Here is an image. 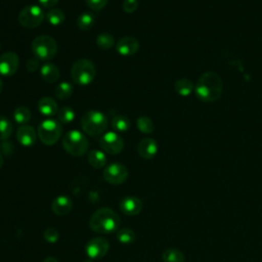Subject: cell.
I'll use <instances>...</instances> for the list:
<instances>
[{
  "label": "cell",
  "instance_id": "cell-1",
  "mask_svg": "<svg viewBox=\"0 0 262 262\" xmlns=\"http://www.w3.org/2000/svg\"><path fill=\"white\" fill-rule=\"evenodd\" d=\"M222 80L220 76L212 71L204 73L198 80L194 87L195 95L204 102H214L222 94Z\"/></svg>",
  "mask_w": 262,
  "mask_h": 262
},
{
  "label": "cell",
  "instance_id": "cell-2",
  "mask_svg": "<svg viewBox=\"0 0 262 262\" xmlns=\"http://www.w3.org/2000/svg\"><path fill=\"white\" fill-rule=\"evenodd\" d=\"M120 225V216L111 208L96 210L89 219V227L97 233L115 232Z\"/></svg>",
  "mask_w": 262,
  "mask_h": 262
},
{
  "label": "cell",
  "instance_id": "cell-3",
  "mask_svg": "<svg viewBox=\"0 0 262 262\" xmlns=\"http://www.w3.org/2000/svg\"><path fill=\"white\" fill-rule=\"evenodd\" d=\"M106 116L99 111H88L81 119V127L87 135H99L107 128Z\"/></svg>",
  "mask_w": 262,
  "mask_h": 262
},
{
  "label": "cell",
  "instance_id": "cell-4",
  "mask_svg": "<svg viewBox=\"0 0 262 262\" xmlns=\"http://www.w3.org/2000/svg\"><path fill=\"white\" fill-rule=\"evenodd\" d=\"M95 66L86 58L78 59L74 62L71 69V78L73 82L80 86L89 85L95 78Z\"/></svg>",
  "mask_w": 262,
  "mask_h": 262
},
{
  "label": "cell",
  "instance_id": "cell-5",
  "mask_svg": "<svg viewBox=\"0 0 262 262\" xmlns=\"http://www.w3.org/2000/svg\"><path fill=\"white\" fill-rule=\"evenodd\" d=\"M61 143L64 150L74 157L83 156L89 147L88 139L78 130H71L67 132L62 137Z\"/></svg>",
  "mask_w": 262,
  "mask_h": 262
},
{
  "label": "cell",
  "instance_id": "cell-6",
  "mask_svg": "<svg viewBox=\"0 0 262 262\" xmlns=\"http://www.w3.org/2000/svg\"><path fill=\"white\" fill-rule=\"evenodd\" d=\"M31 47L34 55L40 60H49L54 57L57 52L56 41L48 35L36 37L33 40Z\"/></svg>",
  "mask_w": 262,
  "mask_h": 262
},
{
  "label": "cell",
  "instance_id": "cell-7",
  "mask_svg": "<svg viewBox=\"0 0 262 262\" xmlns=\"http://www.w3.org/2000/svg\"><path fill=\"white\" fill-rule=\"evenodd\" d=\"M61 126L57 120L46 119L41 122L38 127V136L42 143L46 145L55 144L61 136Z\"/></svg>",
  "mask_w": 262,
  "mask_h": 262
},
{
  "label": "cell",
  "instance_id": "cell-8",
  "mask_svg": "<svg viewBox=\"0 0 262 262\" xmlns=\"http://www.w3.org/2000/svg\"><path fill=\"white\" fill-rule=\"evenodd\" d=\"M45 14L42 8L38 5L31 4L24 7L18 14L19 24L28 29H33L42 24L44 20Z\"/></svg>",
  "mask_w": 262,
  "mask_h": 262
},
{
  "label": "cell",
  "instance_id": "cell-9",
  "mask_svg": "<svg viewBox=\"0 0 262 262\" xmlns=\"http://www.w3.org/2000/svg\"><path fill=\"white\" fill-rule=\"evenodd\" d=\"M103 178L111 184H121L128 177L127 168L121 163H112L107 165L103 170Z\"/></svg>",
  "mask_w": 262,
  "mask_h": 262
},
{
  "label": "cell",
  "instance_id": "cell-10",
  "mask_svg": "<svg viewBox=\"0 0 262 262\" xmlns=\"http://www.w3.org/2000/svg\"><path fill=\"white\" fill-rule=\"evenodd\" d=\"M108 248H110V244L105 238L96 236L89 239L86 243L85 253L92 260L100 259L105 256V254L108 251Z\"/></svg>",
  "mask_w": 262,
  "mask_h": 262
},
{
  "label": "cell",
  "instance_id": "cell-11",
  "mask_svg": "<svg viewBox=\"0 0 262 262\" xmlns=\"http://www.w3.org/2000/svg\"><path fill=\"white\" fill-rule=\"evenodd\" d=\"M100 146L110 155H118L124 148V140L116 132H106L100 138Z\"/></svg>",
  "mask_w": 262,
  "mask_h": 262
},
{
  "label": "cell",
  "instance_id": "cell-12",
  "mask_svg": "<svg viewBox=\"0 0 262 262\" xmlns=\"http://www.w3.org/2000/svg\"><path fill=\"white\" fill-rule=\"evenodd\" d=\"M19 58L15 52L7 51L0 56V75L10 77L14 75L18 69Z\"/></svg>",
  "mask_w": 262,
  "mask_h": 262
},
{
  "label": "cell",
  "instance_id": "cell-13",
  "mask_svg": "<svg viewBox=\"0 0 262 262\" xmlns=\"http://www.w3.org/2000/svg\"><path fill=\"white\" fill-rule=\"evenodd\" d=\"M139 49V42L136 38L131 36L122 37L116 44V50L123 56L133 55Z\"/></svg>",
  "mask_w": 262,
  "mask_h": 262
},
{
  "label": "cell",
  "instance_id": "cell-14",
  "mask_svg": "<svg viewBox=\"0 0 262 262\" xmlns=\"http://www.w3.org/2000/svg\"><path fill=\"white\" fill-rule=\"evenodd\" d=\"M119 207L121 212L125 215L135 216L141 212L142 202L134 195H127L121 200Z\"/></svg>",
  "mask_w": 262,
  "mask_h": 262
},
{
  "label": "cell",
  "instance_id": "cell-15",
  "mask_svg": "<svg viewBox=\"0 0 262 262\" xmlns=\"http://www.w3.org/2000/svg\"><path fill=\"white\" fill-rule=\"evenodd\" d=\"M137 150L141 158H143L145 160H150L158 152V143L152 138H149V137L143 138L138 143Z\"/></svg>",
  "mask_w": 262,
  "mask_h": 262
},
{
  "label": "cell",
  "instance_id": "cell-16",
  "mask_svg": "<svg viewBox=\"0 0 262 262\" xmlns=\"http://www.w3.org/2000/svg\"><path fill=\"white\" fill-rule=\"evenodd\" d=\"M17 141L24 146H32L35 144L37 139V134L32 126L23 125L18 127L16 131Z\"/></svg>",
  "mask_w": 262,
  "mask_h": 262
},
{
  "label": "cell",
  "instance_id": "cell-17",
  "mask_svg": "<svg viewBox=\"0 0 262 262\" xmlns=\"http://www.w3.org/2000/svg\"><path fill=\"white\" fill-rule=\"evenodd\" d=\"M72 207H73L72 200L64 194L56 196L51 204V210L57 216H63L69 214L72 210Z\"/></svg>",
  "mask_w": 262,
  "mask_h": 262
},
{
  "label": "cell",
  "instance_id": "cell-18",
  "mask_svg": "<svg viewBox=\"0 0 262 262\" xmlns=\"http://www.w3.org/2000/svg\"><path fill=\"white\" fill-rule=\"evenodd\" d=\"M37 107L39 112L46 117H52L58 112L57 102L52 97H49V96L41 97L37 103Z\"/></svg>",
  "mask_w": 262,
  "mask_h": 262
},
{
  "label": "cell",
  "instance_id": "cell-19",
  "mask_svg": "<svg viewBox=\"0 0 262 262\" xmlns=\"http://www.w3.org/2000/svg\"><path fill=\"white\" fill-rule=\"evenodd\" d=\"M40 74L42 79L47 83H53L59 78L58 68L51 62H46L45 64H43L41 67Z\"/></svg>",
  "mask_w": 262,
  "mask_h": 262
},
{
  "label": "cell",
  "instance_id": "cell-20",
  "mask_svg": "<svg viewBox=\"0 0 262 262\" xmlns=\"http://www.w3.org/2000/svg\"><path fill=\"white\" fill-rule=\"evenodd\" d=\"M87 160L90 166H92L95 169H100L103 168L106 164V156L104 155L103 151L98 150V149H93L90 150L87 154Z\"/></svg>",
  "mask_w": 262,
  "mask_h": 262
},
{
  "label": "cell",
  "instance_id": "cell-21",
  "mask_svg": "<svg viewBox=\"0 0 262 262\" xmlns=\"http://www.w3.org/2000/svg\"><path fill=\"white\" fill-rule=\"evenodd\" d=\"M95 21V16L90 11H85L81 13L77 18V26L82 31L90 30Z\"/></svg>",
  "mask_w": 262,
  "mask_h": 262
},
{
  "label": "cell",
  "instance_id": "cell-22",
  "mask_svg": "<svg viewBox=\"0 0 262 262\" xmlns=\"http://www.w3.org/2000/svg\"><path fill=\"white\" fill-rule=\"evenodd\" d=\"M194 87L190 80L186 78H181L175 83V91L181 96H188L193 91Z\"/></svg>",
  "mask_w": 262,
  "mask_h": 262
},
{
  "label": "cell",
  "instance_id": "cell-23",
  "mask_svg": "<svg viewBox=\"0 0 262 262\" xmlns=\"http://www.w3.org/2000/svg\"><path fill=\"white\" fill-rule=\"evenodd\" d=\"M162 260L163 262H184L185 257L180 250L169 248L163 252Z\"/></svg>",
  "mask_w": 262,
  "mask_h": 262
},
{
  "label": "cell",
  "instance_id": "cell-24",
  "mask_svg": "<svg viewBox=\"0 0 262 262\" xmlns=\"http://www.w3.org/2000/svg\"><path fill=\"white\" fill-rule=\"evenodd\" d=\"M111 126L115 131L125 132V131L129 130V128L131 126V123H130V120L127 117L119 115V116H116L112 119Z\"/></svg>",
  "mask_w": 262,
  "mask_h": 262
},
{
  "label": "cell",
  "instance_id": "cell-25",
  "mask_svg": "<svg viewBox=\"0 0 262 262\" xmlns=\"http://www.w3.org/2000/svg\"><path fill=\"white\" fill-rule=\"evenodd\" d=\"M64 13L62 10L57 8H52L46 13L47 21L52 26H59L64 21Z\"/></svg>",
  "mask_w": 262,
  "mask_h": 262
},
{
  "label": "cell",
  "instance_id": "cell-26",
  "mask_svg": "<svg viewBox=\"0 0 262 262\" xmlns=\"http://www.w3.org/2000/svg\"><path fill=\"white\" fill-rule=\"evenodd\" d=\"M73 93V86L68 82H61L54 88V95L58 99H67Z\"/></svg>",
  "mask_w": 262,
  "mask_h": 262
},
{
  "label": "cell",
  "instance_id": "cell-27",
  "mask_svg": "<svg viewBox=\"0 0 262 262\" xmlns=\"http://www.w3.org/2000/svg\"><path fill=\"white\" fill-rule=\"evenodd\" d=\"M31 111L26 106H18L13 112V119L18 124H26L31 120Z\"/></svg>",
  "mask_w": 262,
  "mask_h": 262
},
{
  "label": "cell",
  "instance_id": "cell-28",
  "mask_svg": "<svg viewBox=\"0 0 262 262\" xmlns=\"http://www.w3.org/2000/svg\"><path fill=\"white\" fill-rule=\"evenodd\" d=\"M135 238L136 234L131 228H122L117 232V239L123 245H130Z\"/></svg>",
  "mask_w": 262,
  "mask_h": 262
},
{
  "label": "cell",
  "instance_id": "cell-29",
  "mask_svg": "<svg viewBox=\"0 0 262 262\" xmlns=\"http://www.w3.org/2000/svg\"><path fill=\"white\" fill-rule=\"evenodd\" d=\"M12 123L4 116H0V140H5L12 134Z\"/></svg>",
  "mask_w": 262,
  "mask_h": 262
},
{
  "label": "cell",
  "instance_id": "cell-30",
  "mask_svg": "<svg viewBox=\"0 0 262 262\" xmlns=\"http://www.w3.org/2000/svg\"><path fill=\"white\" fill-rule=\"evenodd\" d=\"M114 44H115V39L111 34L102 33V34H99L96 38V45L103 50H107L112 48Z\"/></svg>",
  "mask_w": 262,
  "mask_h": 262
},
{
  "label": "cell",
  "instance_id": "cell-31",
  "mask_svg": "<svg viewBox=\"0 0 262 262\" xmlns=\"http://www.w3.org/2000/svg\"><path fill=\"white\" fill-rule=\"evenodd\" d=\"M136 125H137L138 130L142 133H145V134L151 133L154 131V128H155L152 121L148 117H145V116L139 117L136 121Z\"/></svg>",
  "mask_w": 262,
  "mask_h": 262
},
{
  "label": "cell",
  "instance_id": "cell-32",
  "mask_svg": "<svg viewBox=\"0 0 262 262\" xmlns=\"http://www.w3.org/2000/svg\"><path fill=\"white\" fill-rule=\"evenodd\" d=\"M57 118H58L59 122H61L63 124L71 123L75 119V112L70 106H62L57 112Z\"/></svg>",
  "mask_w": 262,
  "mask_h": 262
},
{
  "label": "cell",
  "instance_id": "cell-33",
  "mask_svg": "<svg viewBox=\"0 0 262 262\" xmlns=\"http://www.w3.org/2000/svg\"><path fill=\"white\" fill-rule=\"evenodd\" d=\"M43 236L45 238V241H47L48 243H56L58 241V237H59V233L57 231L56 228L54 227H48L45 229L44 233H43Z\"/></svg>",
  "mask_w": 262,
  "mask_h": 262
},
{
  "label": "cell",
  "instance_id": "cell-34",
  "mask_svg": "<svg viewBox=\"0 0 262 262\" xmlns=\"http://www.w3.org/2000/svg\"><path fill=\"white\" fill-rule=\"evenodd\" d=\"M86 4L93 10L102 9L108 2V0H85Z\"/></svg>",
  "mask_w": 262,
  "mask_h": 262
},
{
  "label": "cell",
  "instance_id": "cell-35",
  "mask_svg": "<svg viewBox=\"0 0 262 262\" xmlns=\"http://www.w3.org/2000/svg\"><path fill=\"white\" fill-rule=\"evenodd\" d=\"M138 7L137 0H124L123 2V9L127 13H133Z\"/></svg>",
  "mask_w": 262,
  "mask_h": 262
},
{
  "label": "cell",
  "instance_id": "cell-36",
  "mask_svg": "<svg viewBox=\"0 0 262 262\" xmlns=\"http://www.w3.org/2000/svg\"><path fill=\"white\" fill-rule=\"evenodd\" d=\"M26 68L29 72H35L38 70L39 68V59L37 57H33L27 60L26 63Z\"/></svg>",
  "mask_w": 262,
  "mask_h": 262
},
{
  "label": "cell",
  "instance_id": "cell-37",
  "mask_svg": "<svg viewBox=\"0 0 262 262\" xmlns=\"http://www.w3.org/2000/svg\"><path fill=\"white\" fill-rule=\"evenodd\" d=\"M39 3L45 8H51L57 4L58 0H38Z\"/></svg>",
  "mask_w": 262,
  "mask_h": 262
},
{
  "label": "cell",
  "instance_id": "cell-38",
  "mask_svg": "<svg viewBox=\"0 0 262 262\" xmlns=\"http://www.w3.org/2000/svg\"><path fill=\"white\" fill-rule=\"evenodd\" d=\"M43 262H58V260L54 257H47V258L44 259Z\"/></svg>",
  "mask_w": 262,
  "mask_h": 262
},
{
  "label": "cell",
  "instance_id": "cell-39",
  "mask_svg": "<svg viewBox=\"0 0 262 262\" xmlns=\"http://www.w3.org/2000/svg\"><path fill=\"white\" fill-rule=\"evenodd\" d=\"M3 162H4V160H3V157H2V155L0 154V169H1V167L3 166Z\"/></svg>",
  "mask_w": 262,
  "mask_h": 262
},
{
  "label": "cell",
  "instance_id": "cell-40",
  "mask_svg": "<svg viewBox=\"0 0 262 262\" xmlns=\"http://www.w3.org/2000/svg\"><path fill=\"white\" fill-rule=\"evenodd\" d=\"M3 86H4V85H3V81L0 79V93H1L2 90H3Z\"/></svg>",
  "mask_w": 262,
  "mask_h": 262
},
{
  "label": "cell",
  "instance_id": "cell-41",
  "mask_svg": "<svg viewBox=\"0 0 262 262\" xmlns=\"http://www.w3.org/2000/svg\"><path fill=\"white\" fill-rule=\"evenodd\" d=\"M84 262H93V261H92V259H87V260H85Z\"/></svg>",
  "mask_w": 262,
  "mask_h": 262
},
{
  "label": "cell",
  "instance_id": "cell-42",
  "mask_svg": "<svg viewBox=\"0 0 262 262\" xmlns=\"http://www.w3.org/2000/svg\"><path fill=\"white\" fill-rule=\"evenodd\" d=\"M0 48H1V44H0Z\"/></svg>",
  "mask_w": 262,
  "mask_h": 262
}]
</instances>
